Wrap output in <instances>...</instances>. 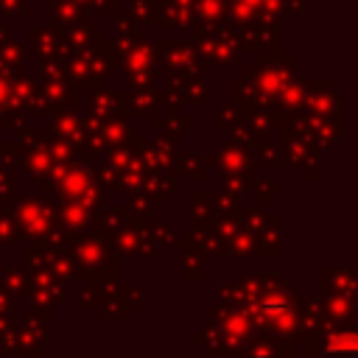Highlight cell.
Returning a JSON list of instances; mask_svg holds the SVG:
<instances>
[{
    "instance_id": "1",
    "label": "cell",
    "mask_w": 358,
    "mask_h": 358,
    "mask_svg": "<svg viewBox=\"0 0 358 358\" xmlns=\"http://www.w3.org/2000/svg\"><path fill=\"white\" fill-rule=\"evenodd\" d=\"M355 344H352V336H344V338H336L324 347V352H352Z\"/></svg>"
},
{
    "instance_id": "2",
    "label": "cell",
    "mask_w": 358,
    "mask_h": 358,
    "mask_svg": "<svg viewBox=\"0 0 358 358\" xmlns=\"http://www.w3.org/2000/svg\"><path fill=\"white\" fill-rule=\"evenodd\" d=\"M263 308H266L268 313H274V310H285V299H268Z\"/></svg>"
}]
</instances>
